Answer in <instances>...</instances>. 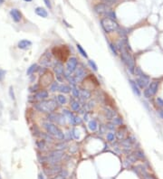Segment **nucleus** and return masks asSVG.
<instances>
[{"label":"nucleus","mask_w":163,"mask_h":179,"mask_svg":"<svg viewBox=\"0 0 163 179\" xmlns=\"http://www.w3.org/2000/svg\"><path fill=\"white\" fill-rule=\"evenodd\" d=\"M35 108L41 112H46V113H52L57 108V102L54 100H42L40 103L35 105Z\"/></svg>","instance_id":"nucleus-1"},{"label":"nucleus","mask_w":163,"mask_h":179,"mask_svg":"<svg viewBox=\"0 0 163 179\" xmlns=\"http://www.w3.org/2000/svg\"><path fill=\"white\" fill-rule=\"evenodd\" d=\"M43 127L46 129L47 133L51 136L54 137L59 140H64V134L62 133V131L56 125H54V123L51 122H45L43 123Z\"/></svg>","instance_id":"nucleus-2"},{"label":"nucleus","mask_w":163,"mask_h":179,"mask_svg":"<svg viewBox=\"0 0 163 179\" xmlns=\"http://www.w3.org/2000/svg\"><path fill=\"white\" fill-rule=\"evenodd\" d=\"M102 27L106 33H112L119 29V24L115 20L109 17H104L101 20Z\"/></svg>","instance_id":"nucleus-3"},{"label":"nucleus","mask_w":163,"mask_h":179,"mask_svg":"<svg viewBox=\"0 0 163 179\" xmlns=\"http://www.w3.org/2000/svg\"><path fill=\"white\" fill-rule=\"evenodd\" d=\"M159 89V81H153L151 82H149L148 88H146L144 90V96L145 98H151L152 96H154L155 94L157 93Z\"/></svg>","instance_id":"nucleus-4"},{"label":"nucleus","mask_w":163,"mask_h":179,"mask_svg":"<svg viewBox=\"0 0 163 179\" xmlns=\"http://www.w3.org/2000/svg\"><path fill=\"white\" fill-rule=\"evenodd\" d=\"M62 156H64V152L62 150H54V151L51 152L49 157H47V162L52 165H56L57 162L61 160Z\"/></svg>","instance_id":"nucleus-5"},{"label":"nucleus","mask_w":163,"mask_h":179,"mask_svg":"<svg viewBox=\"0 0 163 179\" xmlns=\"http://www.w3.org/2000/svg\"><path fill=\"white\" fill-rule=\"evenodd\" d=\"M54 72H55L56 78H57L58 81H64V64L61 62H56L54 64Z\"/></svg>","instance_id":"nucleus-6"},{"label":"nucleus","mask_w":163,"mask_h":179,"mask_svg":"<svg viewBox=\"0 0 163 179\" xmlns=\"http://www.w3.org/2000/svg\"><path fill=\"white\" fill-rule=\"evenodd\" d=\"M77 65H78V60L76 57H71L68 59L66 62V72L68 73L72 74L77 70Z\"/></svg>","instance_id":"nucleus-7"},{"label":"nucleus","mask_w":163,"mask_h":179,"mask_svg":"<svg viewBox=\"0 0 163 179\" xmlns=\"http://www.w3.org/2000/svg\"><path fill=\"white\" fill-rule=\"evenodd\" d=\"M94 11L99 15H107L111 11V7L106 4H98L94 7Z\"/></svg>","instance_id":"nucleus-8"},{"label":"nucleus","mask_w":163,"mask_h":179,"mask_svg":"<svg viewBox=\"0 0 163 179\" xmlns=\"http://www.w3.org/2000/svg\"><path fill=\"white\" fill-rule=\"evenodd\" d=\"M136 83L138 84V86L141 89H146V87L149 86V76L145 75L142 77H138L136 79Z\"/></svg>","instance_id":"nucleus-9"},{"label":"nucleus","mask_w":163,"mask_h":179,"mask_svg":"<svg viewBox=\"0 0 163 179\" xmlns=\"http://www.w3.org/2000/svg\"><path fill=\"white\" fill-rule=\"evenodd\" d=\"M40 62L43 65L45 66H50L51 65V62H52V57H51V54L50 53H45V54H43V56L41 57L40 59Z\"/></svg>","instance_id":"nucleus-10"},{"label":"nucleus","mask_w":163,"mask_h":179,"mask_svg":"<svg viewBox=\"0 0 163 179\" xmlns=\"http://www.w3.org/2000/svg\"><path fill=\"white\" fill-rule=\"evenodd\" d=\"M48 97H49V93H48V91H45V90H41V91H37L35 95V99L38 100H46Z\"/></svg>","instance_id":"nucleus-11"},{"label":"nucleus","mask_w":163,"mask_h":179,"mask_svg":"<svg viewBox=\"0 0 163 179\" xmlns=\"http://www.w3.org/2000/svg\"><path fill=\"white\" fill-rule=\"evenodd\" d=\"M62 113H64V117H67L68 118V120H69V122L71 123L72 125H75L76 123H75V116H73V114L72 113L70 110H62Z\"/></svg>","instance_id":"nucleus-12"},{"label":"nucleus","mask_w":163,"mask_h":179,"mask_svg":"<svg viewBox=\"0 0 163 179\" xmlns=\"http://www.w3.org/2000/svg\"><path fill=\"white\" fill-rule=\"evenodd\" d=\"M10 15H11L13 20H14L15 22H19V21L21 20V18H22V15H21V13L16 8L12 9V10L10 11Z\"/></svg>","instance_id":"nucleus-13"},{"label":"nucleus","mask_w":163,"mask_h":179,"mask_svg":"<svg viewBox=\"0 0 163 179\" xmlns=\"http://www.w3.org/2000/svg\"><path fill=\"white\" fill-rule=\"evenodd\" d=\"M32 45V43L30 41H28V40H21V41L18 42V48L19 49H22V50H26V49L29 48L30 46Z\"/></svg>","instance_id":"nucleus-14"},{"label":"nucleus","mask_w":163,"mask_h":179,"mask_svg":"<svg viewBox=\"0 0 163 179\" xmlns=\"http://www.w3.org/2000/svg\"><path fill=\"white\" fill-rule=\"evenodd\" d=\"M85 74H86L85 73V71L83 69V68H78V69L75 71V75H74L75 80H76L77 81H82V80L85 77Z\"/></svg>","instance_id":"nucleus-15"},{"label":"nucleus","mask_w":163,"mask_h":179,"mask_svg":"<svg viewBox=\"0 0 163 179\" xmlns=\"http://www.w3.org/2000/svg\"><path fill=\"white\" fill-rule=\"evenodd\" d=\"M130 81V85L131 87L133 92L135 93L137 96H141V91L139 90V87H138V84L136 83V81H134L133 80H129Z\"/></svg>","instance_id":"nucleus-16"},{"label":"nucleus","mask_w":163,"mask_h":179,"mask_svg":"<svg viewBox=\"0 0 163 179\" xmlns=\"http://www.w3.org/2000/svg\"><path fill=\"white\" fill-rule=\"evenodd\" d=\"M35 14L37 15V16H41V17H47V16H48V14H47V11L45 10V8H43V7H36L35 8Z\"/></svg>","instance_id":"nucleus-17"},{"label":"nucleus","mask_w":163,"mask_h":179,"mask_svg":"<svg viewBox=\"0 0 163 179\" xmlns=\"http://www.w3.org/2000/svg\"><path fill=\"white\" fill-rule=\"evenodd\" d=\"M72 88L70 86H68V85L66 84H62L60 85L59 87V91L62 93H69L70 91H71Z\"/></svg>","instance_id":"nucleus-18"},{"label":"nucleus","mask_w":163,"mask_h":179,"mask_svg":"<svg viewBox=\"0 0 163 179\" xmlns=\"http://www.w3.org/2000/svg\"><path fill=\"white\" fill-rule=\"evenodd\" d=\"M88 127L91 131H95L96 129H98V124H97V122H96L95 119H92V120H91L90 122H89Z\"/></svg>","instance_id":"nucleus-19"},{"label":"nucleus","mask_w":163,"mask_h":179,"mask_svg":"<svg viewBox=\"0 0 163 179\" xmlns=\"http://www.w3.org/2000/svg\"><path fill=\"white\" fill-rule=\"evenodd\" d=\"M38 70V66H37V64H32L31 66H30L29 68L27 69V71H26V74L27 75H31V74H33L34 72L35 71H37Z\"/></svg>","instance_id":"nucleus-20"},{"label":"nucleus","mask_w":163,"mask_h":179,"mask_svg":"<svg viewBox=\"0 0 163 179\" xmlns=\"http://www.w3.org/2000/svg\"><path fill=\"white\" fill-rule=\"evenodd\" d=\"M71 107L73 108V110H74V111H79L81 108V105H80V103H79V101H77V100H73V101L71 102Z\"/></svg>","instance_id":"nucleus-21"},{"label":"nucleus","mask_w":163,"mask_h":179,"mask_svg":"<svg viewBox=\"0 0 163 179\" xmlns=\"http://www.w3.org/2000/svg\"><path fill=\"white\" fill-rule=\"evenodd\" d=\"M59 87H60V84L58 83V81H53L50 86V91L52 92H55L56 91H59Z\"/></svg>","instance_id":"nucleus-22"},{"label":"nucleus","mask_w":163,"mask_h":179,"mask_svg":"<svg viewBox=\"0 0 163 179\" xmlns=\"http://www.w3.org/2000/svg\"><path fill=\"white\" fill-rule=\"evenodd\" d=\"M57 102L60 104H62V105H64V104H66V102H67V99H66V97L64 96V95H58L57 96Z\"/></svg>","instance_id":"nucleus-23"},{"label":"nucleus","mask_w":163,"mask_h":179,"mask_svg":"<svg viewBox=\"0 0 163 179\" xmlns=\"http://www.w3.org/2000/svg\"><path fill=\"white\" fill-rule=\"evenodd\" d=\"M60 172V167L59 165H54L53 168H51V169H49L48 171H46V173L47 174H49V175H54V174H56V173H59Z\"/></svg>","instance_id":"nucleus-24"},{"label":"nucleus","mask_w":163,"mask_h":179,"mask_svg":"<svg viewBox=\"0 0 163 179\" xmlns=\"http://www.w3.org/2000/svg\"><path fill=\"white\" fill-rule=\"evenodd\" d=\"M81 97L83 99H89L91 97L90 91H88L87 90H82V91H81Z\"/></svg>","instance_id":"nucleus-25"},{"label":"nucleus","mask_w":163,"mask_h":179,"mask_svg":"<svg viewBox=\"0 0 163 179\" xmlns=\"http://www.w3.org/2000/svg\"><path fill=\"white\" fill-rule=\"evenodd\" d=\"M76 47H77V50H78V52L80 53V54H81L82 55H83V57L87 58V54H86V52H85L84 49H83L80 44H78V43L76 44Z\"/></svg>","instance_id":"nucleus-26"},{"label":"nucleus","mask_w":163,"mask_h":179,"mask_svg":"<svg viewBox=\"0 0 163 179\" xmlns=\"http://www.w3.org/2000/svg\"><path fill=\"white\" fill-rule=\"evenodd\" d=\"M72 91H73V97H74V98H79V97L81 96V92L79 91V90L77 89L76 86L73 87Z\"/></svg>","instance_id":"nucleus-27"},{"label":"nucleus","mask_w":163,"mask_h":179,"mask_svg":"<svg viewBox=\"0 0 163 179\" xmlns=\"http://www.w3.org/2000/svg\"><path fill=\"white\" fill-rule=\"evenodd\" d=\"M134 155H135V157H137V158H139V159H144V158H145V155H144V153L142 151H141V150H137V151L134 153Z\"/></svg>","instance_id":"nucleus-28"},{"label":"nucleus","mask_w":163,"mask_h":179,"mask_svg":"<svg viewBox=\"0 0 163 179\" xmlns=\"http://www.w3.org/2000/svg\"><path fill=\"white\" fill-rule=\"evenodd\" d=\"M134 73L136 74L137 76H139V77H142V76H145L146 74L144 73V72L141 71V69L140 67H136L135 68V71H134Z\"/></svg>","instance_id":"nucleus-29"},{"label":"nucleus","mask_w":163,"mask_h":179,"mask_svg":"<svg viewBox=\"0 0 163 179\" xmlns=\"http://www.w3.org/2000/svg\"><path fill=\"white\" fill-rule=\"evenodd\" d=\"M109 45H110V49L111 50V52L113 53V54L114 55H118V49H117V47H116V45H114L113 43H109Z\"/></svg>","instance_id":"nucleus-30"},{"label":"nucleus","mask_w":163,"mask_h":179,"mask_svg":"<svg viewBox=\"0 0 163 179\" xmlns=\"http://www.w3.org/2000/svg\"><path fill=\"white\" fill-rule=\"evenodd\" d=\"M115 139V134L113 132H109L107 134V140L109 142H112Z\"/></svg>","instance_id":"nucleus-31"},{"label":"nucleus","mask_w":163,"mask_h":179,"mask_svg":"<svg viewBox=\"0 0 163 179\" xmlns=\"http://www.w3.org/2000/svg\"><path fill=\"white\" fill-rule=\"evenodd\" d=\"M112 123L114 124L115 126H120L122 124V118H114V119H112Z\"/></svg>","instance_id":"nucleus-32"},{"label":"nucleus","mask_w":163,"mask_h":179,"mask_svg":"<svg viewBox=\"0 0 163 179\" xmlns=\"http://www.w3.org/2000/svg\"><path fill=\"white\" fill-rule=\"evenodd\" d=\"M88 64L90 65V67L92 68L93 71H97V65H96V63L92 60H89L88 61Z\"/></svg>","instance_id":"nucleus-33"},{"label":"nucleus","mask_w":163,"mask_h":179,"mask_svg":"<svg viewBox=\"0 0 163 179\" xmlns=\"http://www.w3.org/2000/svg\"><path fill=\"white\" fill-rule=\"evenodd\" d=\"M115 115V112L112 111V110H106V117L108 118V119H111V118H113V116Z\"/></svg>","instance_id":"nucleus-34"},{"label":"nucleus","mask_w":163,"mask_h":179,"mask_svg":"<svg viewBox=\"0 0 163 179\" xmlns=\"http://www.w3.org/2000/svg\"><path fill=\"white\" fill-rule=\"evenodd\" d=\"M37 146H38L39 149L43 150L45 148V142L43 141V140H40V141L37 142Z\"/></svg>","instance_id":"nucleus-35"},{"label":"nucleus","mask_w":163,"mask_h":179,"mask_svg":"<svg viewBox=\"0 0 163 179\" xmlns=\"http://www.w3.org/2000/svg\"><path fill=\"white\" fill-rule=\"evenodd\" d=\"M137 157H135V155H130L128 157V160L130 163H134V162H136V160H137Z\"/></svg>","instance_id":"nucleus-36"},{"label":"nucleus","mask_w":163,"mask_h":179,"mask_svg":"<svg viewBox=\"0 0 163 179\" xmlns=\"http://www.w3.org/2000/svg\"><path fill=\"white\" fill-rule=\"evenodd\" d=\"M142 175H143V178L144 179H155L154 176H151V175H149V173H147V172L142 173Z\"/></svg>","instance_id":"nucleus-37"},{"label":"nucleus","mask_w":163,"mask_h":179,"mask_svg":"<svg viewBox=\"0 0 163 179\" xmlns=\"http://www.w3.org/2000/svg\"><path fill=\"white\" fill-rule=\"evenodd\" d=\"M107 15H108V16H109V18H111V19H113V20L116 19V15H115V13L113 12V11L111 10Z\"/></svg>","instance_id":"nucleus-38"},{"label":"nucleus","mask_w":163,"mask_h":179,"mask_svg":"<svg viewBox=\"0 0 163 179\" xmlns=\"http://www.w3.org/2000/svg\"><path fill=\"white\" fill-rule=\"evenodd\" d=\"M156 101H157V104H158L160 107L163 108V99L160 98V97H158V98L156 99Z\"/></svg>","instance_id":"nucleus-39"},{"label":"nucleus","mask_w":163,"mask_h":179,"mask_svg":"<svg viewBox=\"0 0 163 179\" xmlns=\"http://www.w3.org/2000/svg\"><path fill=\"white\" fill-rule=\"evenodd\" d=\"M66 146H67V145H66V144L61 143V144H58L57 146H56V148H57L59 150H62V149H64V148H66Z\"/></svg>","instance_id":"nucleus-40"},{"label":"nucleus","mask_w":163,"mask_h":179,"mask_svg":"<svg viewBox=\"0 0 163 179\" xmlns=\"http://www.w3.org/2000/svg\"><path fill=\"white\" fill-rule=\"evenodd\" d=\"M5 71L0 69V81H3V79L5 78Z\"/></svg>","instance_id":"nucleus-41"},{"label":"nucleus","mask_w":163,"mask_h":179,"mask_svg":"<svg viewBox=\"0 0 163 179\" xmlns=\"http://www.w3.org/2000/svg\"><path fill=\"white\" fill-rule=\"evenodd\" d=\"M106 127H107V129H111V130H114V129H115V125L111 122V123H109V124L106 126Z\"/></svg>","instance_id":"nucleus-42"},{"label":"nucleus","mask_w":163,"mask_h":179,"mask_svg":"<svg viewBox=\"0 0 163 179\" xmlns=\"http://www.w3.org/2000/svg\"><path fill=\"white\" fill-rule=\"evenodd\" d=\"M43 2H45V4L49 9H52V5H51V2L49 0H43Z\"/></svg>","instance_id":"nucleus-43"},{"label":"nucleus","mask_w":163,"mask_h":179,"mask_svg":"<svg viewBox=\"0 0 163 179\" xmlns=\"http://www.w3.org/2000/svg\"><path fill=\"white\" fill-rule=\"evenodd\" d=\"M9 92H10L11 98H12L13 100H15V95H14V91H13V88H12V87H10V90H9Z\"/></svg>","instance_id":"nucleus-44"},{"label":"nucleus","mask_w":163,"mask_h":179,"mask_svg":"<svg viewBox=\"0 0 163 179\" xmlns=\"http://www.w3.org/2000/svg\"><path fill=\"white\" fill-rule=\"evenodd\" d=\"M118 138H120V139L121 138H122V139L123 138V132L122 131H119L118 132Z\"/></svg>","instance_id":"nucleus-45"},{"label":"nucleus","mask_w":163,"mask_h":179,"mask_svg":"<svg viewBox=\"0 0 163 179\" xmlns=\"http://www.w3.org/2000/svg\"><path fill=\"white\" fill-rule=\"evenodd\" d=\"M65 177L64 176H62V175H59V176H55V177H54L53 179H64Z\"/></svg>","instance_id":"nucleus-46"},{"label":"nucleus","mask_w":163,"mask_h":179,"mask_svg":"<svg viewBox=\"0 0 163 179\" xmlns=\"http://www.w3.org/2000/svg\"><path fill=\"white\" fill-rule=\"evenodd\" d=\"M38 179H43V175H42V174H40V175H39V176H38Z\"/></svg>","instance_id":"nucleus-47"},{"label":"nucleus","mask_w":163,"mask_h":179,"mask_svg":"<svg viewBox=\"0 0 163 179\" xmlns=\"http://www.w3.org/2000/svg\"><path fill=\"white\" fill-rule=\"evenodd\" d=\"M160 117H161V118H162V119H163V110H161V111H160Z\"/></svg>","instance_id":"nucleus-48"},{"label":"nucleus","mask_w":163,"mask_h":179,"mask_svg":"<svg viewBox=\"0 0 163 179\" xmlns=\"http://www.w3.org/2000/svg\"><path fill=\"white\" fill-rule=\"evenodd\" d=\"M3 2H4V0H0V4H3Z\"/></svg>","instance_id":"nucleus-49"},{"label":"nucleus","mask_w":163,"mask_h":179,"mask_svg":"<svg viewBox=\"0 0 163 179\" xmlns=\"http://www.w3.org/2000/svg\"><path fill=\"white\" fill-rule=\"evenodd\" d=\"M24 1H26V2H30V1H32V0H24Z\"/></svg>","instance_id":"nucleus-50"}]
</instances>
